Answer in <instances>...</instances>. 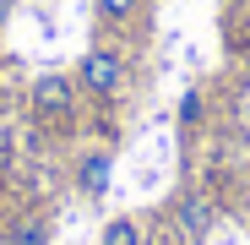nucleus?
Masks as SVG:
<instances>
[{"label": "nucleus", "mask_w": 250, "mask_h": 245, "mask_svg": "<svg viewBox=\"0 0 250 245\" xmlns=\"http://www.w3.org/2000/svg\"><path fill=\"white\" fill-rule=\"evenodd\" d=\"M76 88L82 93H93V98H114L120 88H125V60L114 55V49H87L82 55V66H76Z\"/></svg>", "instance_id": "nucleus-1"}, {"label": "nucleus", "mask_w": 250, "mask_h": 245, "mask_svg": "<svg viewBox=\"0 0 250 245\" xmlns=\"http://www.w3.org/2000/svg\"><path fill=\"white\" fill-rule=\"evenodd\" d=\"M71 109H76V82L71 76L44 71V76L33 82V114L38 120H71Z\"/></svg>", "instance_id": "nucleus-2"}, {"label": "nucleus", "mask_w": 250, "mask_h": 245, "mask_svg": "<svg viewBox=\"0 0 250 245\" xmlns=\"http://www.w3.org/2000/svg\"><path fill=\"white\" fill-rule=\"evenodd\" d=\"M109 180H114V158L109 153H82L76 158V191L82 196H104Z\"/></svg>", "instance_id": "nucleus-3"}, {"label": "nucleus", "mask_w": 250, "mask_h": 245, "mask_svg": "<svg viewBox=\"0 0 250 245\" xmlns=\"http://www.w3.org/2000/svg\"><path fill=\"white\" fill-rule=\"evenodd\" d=\"M174 223H180L185 240H201L207 229H212V201H207L201 191H185V196H180V207H174Z\"/></svg>", "instance_id": "nucleus-4"}, {"label": "nucleus", "mask_w": 250, "mask_h": 245, "mask_svg": "<svg viewBox=\"0 0 250 245\" xmlns=\"http://www.w3.org/2000/svg\"><path fill=\"white\" fill-rule=\"evenodd\" d=\"M98 245H147L142 218H109V223H104V234H98Z\"/></svg>", "instance_id": "nucleus-5"}, {"label": "nucleus", "mask_w": 250, "mask_h": 245, "mask_svg": "<svg viewBox=\"0 0 250 245\" xmlns=\"http://www.w3.org/2000/svg\"><path fill=\"white\" fill-rule=\"evenodd\" d=\"M136 6H142V0H93L98 22H125V17H136Z\"/></svg>", "instance_id": "nucleus-6"}, {"label": "nucleus", "mask_w": 250, "mask_h": 245, "mask_svg": "<svg viewBox=\"0 0 250 245\" xmlns=\"http://www.w3.org/2000/svg\"><path fill=\"white\" fill-rule=\"evenodd\" d=\"M196 120H201V93L190 88V93L180 98V126H196Z\"/></svg>", "instance_id": "nucleus-7"}, {"label": "nucleus", "mask_w": 250, "mask_h": 245, "mask_svg": "<svg viewBox=\"0 0 250 245\" xmlns=\"http://www.w3.org/2000/svg\"><path fill=\"white\" fill-rule=\"evenodd\" d=\"M11 245H44V223H22L11 234Z\"/></svg>", "instance_id": "nucleus-8"}]
</instances>
